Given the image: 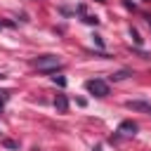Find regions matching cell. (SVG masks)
Masks as SVG:
<instances>
[{"label": "cell", "mask_w": 151, "mask_h": 151, "mask_svg": "<svg viewBox=\"0 0 151 151\" xmlns=\"http://www.w3.org/2000/svg\"><path fill=\"white\" fill-rule=\"evenodd\" d=\"M33 66L38 68V71H57L59 66H61V59L59 57H54V54H45V57H38L35 61H33Z\"/></svg>", "instance_id": "cell-1"}, {"label": "cell", "mask_w": 151, "mask_h": 151, "mask_svg": "<svg viewBox=\"0 0 151 151\" xmlns=\"http://www.w3.org/2000/svg\"><path fill=\"white\" fill-rule=\"evenodd\" d=\"M87 92H92L94 97H106L109 94V85L104 80L94 78V80H87Z\"/></svg>", "instance_id": "cell-2"}, {"label": "cell", "mask_w": 151, "mask_h": 151, "mask_svg": "<svg viewBox=\"0 0 151 151\" xmlns=\"http://www.w3.org/2000/svg\"><path fill=\"white\" fill-rule=\"evenodd\" d=\"M125 106L130 111H142V113H149L151 116V104H146V101H125Z\"/></svg>", "instance_id": "cell-3"}, {"label": "cell", "mask_w": 151, "mask_h": 151, "mask_svg": "<svg viewBox=\"0 0 151 151\" xmlns=\"http://www.w3.org/2000/svg\"><path fill=\"white\" fill-rule=\"evenodd\" d=\"M54 106H57V109H59V111L64 113V111L68 109V101H66V97H64V94H59V97L54 99Z\"/></svg>", "instance_id": "cell-4"}, {"label": "cell", "mask_w": 151, "mask_h": 151, "mask_svg": "<svg viewBox=\"0 0 151 151\" xmlns=\"http://www.w3.org/2000/svg\"><path fill=\"white\" fill-rule=\"evenodd\" d=\"M120 130H130V132L134 134V130H137V125H134V123H123V125H120Z\"/></svg>", "instance_id": "cell-5"}, {"label": "cell", "mask_w": 151, "mask_h": 151, "mask_svg": "<svg viewBox=\"0 0 151 151\" xmlns=\"http://www.w3.org/2000/svg\"><path fill=\"white\" fill-rule=\"evenodd\" d=\"M52 80H54V83H57V85H66V80H64V78H57V76H54V78H52Z\"/></svg>", "instance_id": "cell-6"}, {"label": "cell", "mask_w": 151, "mask_h": 151, "mask_svg": "<svg viewBox=\"0 0 151 151\" xmlns=\"http://www.w3.org/2000/svg\"><path fill=\"white\" fill-rule=\"evenodd\" d=\"M99 2H104V0H99Z\"/></svg>", "instance_id": "cell-7"}]
</instances>
